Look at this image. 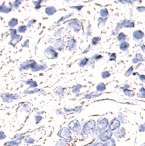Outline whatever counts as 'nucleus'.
<instances>
[{"mask_svg": "<svg viewBox=\"0 0 145 146\" xmlns=\"http://www.w3.org/2000/svg\"><path fill=\"white\" fill-rule=\"evenodd\" d=\"M95 122L94 121H90L84 125L83 132L85 134H88L90 132H92L95 128Z\"/></svg>", "mask_w": 145, "mask_h": 146, "instance_id": "f257e3e1", "label": "nucleus"}, {"mask_svg": "<svg viewBox=\"0 0 145 146\" xmlns=\"http://www.w3.org/2000/svg\"><path fill=\"white\" fill-rule=\"evenodd\" d=\"M0 97L2 98L4 102L7 103H10L13 100L17 99V97L16 96L10 94L9 93H1L0 94Z\"/></svg>", "mask_w": 145, "mask_h": 146, "instance_id": "f03ea898", "label": "nucleus"}, {"mask_svg": "<svg viewBox=\"0 0 145 146\" xmlns=\"http://www.w3.org/2000/svg\"><path fill=\"white\" fill-rule=\"evenodd\" d=\"M107 125H108L107 120L106 119H103L101 120L100 121L98 122L97 129L99 132H102V130H105L106 128V127L107 126Z\"/></svg>", "mask_w": 145, "mask_h": 146, "instance_id": "7ed1b4c3", "label": "nucleus"}, {"mask_svg": "<svg viewBox=\"0 0 145 146\" xmlns=\"http://www.w3.org/2000/svg\"><path fill=\"white\" fill-rule=\"evenodd\" d=\"M69 127L72 131L75 132H79L80 128H81L79 122L78 121H77V120H74V121H72L71 123L69 124Z\"/></svg>", "mask_w": 145, "mask_h": 146, "instance_id": "20e7f679", "label": "nucleus"}, {"mask_svg": "<svg viewBox=\"0 0 145 146\" xmlns=\"http://www.w3.org/2000/svg\"><path fill=\"white\" fill-rule=\"evenodd\" d=\"M112 132L110 130H107L106 131L104 132L101 135L100 140L102 142H106L108 140L110 139V138L112 136Z\"/></svg>", "mask_w": 145, "mask_h": 146, "instance_id": "39448f33", "label": "nucleus"}, {"mask_svg": "<svg viewBox=\"0 0 145 146\" xmlns=\"http://www.w3.org/2000/svg\"><path fill=\"white\" fill-rule=\"evenodd\" d=\"M71 132L70 130L67 128L62 129L59 133V136L61 137L64 138V139H69L70 137Z\"/></svg>", "mask_w": 145, "mask_h": 146, "instance_id": "423d86ee", "label": "nucleus"}, {"mask_svg": "<svg viewBox=\"0 0 145 146\" xmlns=\"http://www.w3.org/2000/svg\"><path fill=\"white\" fill-rule=\"evenodd\" d=\"M120 126V122L118 119H114L111 122L110 125L109 126V128L110 130H113L119 128Z\"/></svg>", "mask_w": 145, "mask_h": 146, "instance_id": "0eeeda50", "label": "nucleus"}, {"mask_svg": "<svg viewBox=\"0 0 145 146\" xmlns=\"http://www.w3.org/2000/svg\"><path fill=\"white\" fill-rule=\"evenodd\" d=\"M20 144V140H13L7 142L4 144V146H18Z\"/></svg>", "mask_w": 145, "mask_h": 146, "instance_id": "6e6552de", "label": "nucleus"}, {"mask_svg": "<svg viewBox=\"0 0 145 146\" xmlns=\"http://www.w3.org/2000/svg\"><path fill=\"white\" fill-rule=\"evenodd\" d=\"M114 136H116V137L118 138L123 137V136H125V131H124L123 129H121L115 133Z\"/></svg>", "mask_w": 145, "mask_h": 146, "instance_id": "1a4fd4ad", "label": "nucleus"}, {"mask_svg": "<svg viewBox=\"0 0 145 146\" xmlns=\"http://www.w3.org/2000/svg\"><path fill=\"white\" fill-rule=\"evenodd\" d=\"M11 11L8 7H7L6 6L4 5V4H2L1 6H0V12H3V13H8Z\"/></svg>", "mask_w": 145, "mask_h": 146, "instance_id": "9d476101", "label": "nucleus"}, {"mask_svg": "<svg viewBox=\"0 0 145 146\" xmlns=\"http://www.w3.org/2000/svg\"><path fill=\"white\" fill-rule=\"evenodd\" d=\"M106 146H115V143L114 142V140H112L106 143V144L105 145Z\"/></svg>", "mask_w": 145, "mask_h": 146, "instance_id": "9b49d317", "label": "nucleus"}, {"mask_svg": "<svg viewBox=\"0 0 145 146\" xmlns=\"http://www.w3.org/2000/svg\"><path fill=\"white\" fill-rule=\"evenodd\" d=\"M6 138V136L3 131H0V140H4Z\"/></svg>", "mask_w": 145, "mask_h": 146, "instance_id": "f8f14e48", "label": "nucleus"}, {"mask_svg": "<svg viewBox=\"0 0 145 146\" xmlns=\"http://www.w3.org/2000/svg\"><path fill=\"white\" fill-rule=\"evenodd\" d=\"M25 142L26 143H32L34 142V140L32 139L31 137H27L26 138V139L25 140Z\"/></svg>", "mask_w": 145, "mask_h": 146, "instance_id": "ddd939ff", "label": "nucleus"}, {"mask_svg": "<svg viewBox=\"0 0 145 146\" xmlns=\"http://www.w3.org/2000/svg\"><path fill=\"white\" fill-rule=\"evenodd\" d=\"M95 146H105V145L102 144H101V143H98V144H96Z\"/></svg>", "mask_w": 145, "mask_h": 146, "instance_id": "4468645a", "label": "nucleus"}, {"mask_svg": "<svg viewBox=\"0 0 145 146\" xmlns=\"http://www.w3.org/2000/svg\"><path fill=\"white\" fill-rule=\"evenodd\" d=\"M0 128H1V126H0Z\"/></svg>", "mask_w": 145, "mask_h": 146, "instance_id": "2eb2a0df", "label": "nucleus"}]
</instances>
